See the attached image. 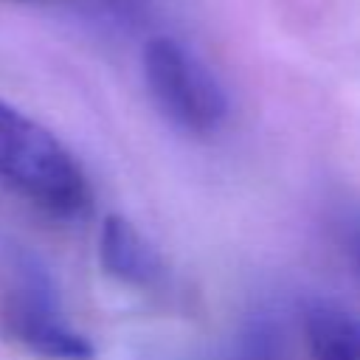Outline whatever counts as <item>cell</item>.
Returning a JSON list of instances; mask_svg holds the SVG:
<instances>
[{"label":"cell","instance_id":"1","mask_svg":"<svg viewBox=\"0 0 360 360\" xmlns=\"http://www.w3.org/2000/svg\"><path fill=\"white\" fill-rule=\"evenodd\" d=\"M0 183L56 219L90 208V183L73 152L39 121L0 98Z\"/></svg>","mask_w":360,"mask_h":360},{"label":"cell","instance_id":"2","mask_svg":"<svg viewBox=\"0 0 360 360\" xmlns=\"http://www.w3.org/2000/svg\"><path fill=\"white\" fill-rule=\"evenodd\" d=\"M0 332L48 360H93L96 346L65 315L48 267L31 253H14L0 284Z\"/></svg>","mask_w":360,"mask_h":360},{"label":"cell","instance_id":"3","mask_svg":"<svg viewBox=\"0 0 360 360\" xmlns=\"http://www.w3.org/2000/svg\"><path fill=\"white\" fill-rule=\"evenodd\" d=\"M143 76L158 110L191 135H208L228 118V96L214 70L174 37L143 45Z\"/></svg>","mask_w":360,"mask_h":360},{"label":"cell","instance_id":"4","mask_svg":"<svg viewBox=\"0 0 360 360\" xmlns=\"http://www.w3.org/2000/svg\"><path fill=\"white\" fill-rule=\"evenodd\" d=\"M98 262L107 276L129 287H155L163 278V262L146 236L124 217L110 214L98 233Z\"/></svg>","mask_w":360,"mask_h":360},{"label":"cell","instance_id":"5","mask_svg":"<svg viewBox=\"0 0 360 360\" xmlns=\"http://www.w3.org/2000/svg\"><path fill=\"white\" fill-rule=\"evenodd\" d=\"M312 360H360V318L338 304L315 301L304 315Z\"/></svg>","mask_w":360,"mask_h":360},{"label":"cell","instance_id":"6","mask_svg":"<svg viewBox=\"0 0 360 360\" xmlns=\"http://www.w3.org/2000/svg\"><path fill=\"white\" fill-rule=\"evenodd\" d=\"M236 360H290L284 332L267 318H253L239 335Z\"/></svg>","mask_w":360,"mask_h":360}]
</instances>
